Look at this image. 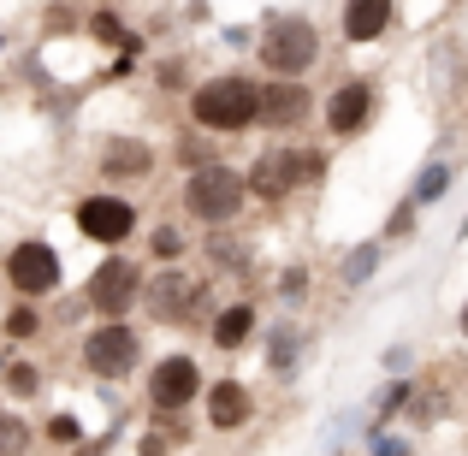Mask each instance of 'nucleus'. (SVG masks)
<instances>
[{
	"label": "nucleus",
	"instance_id": "1",
	"mask_svg": "<svg viewBox=\"0 0 468 456\" xmlns=\"http://www.w3.org/2000/svg\"><path fill=\"white\" fill-rule=\"evenodd\" d=\"M190 125L207 137H243V131L261 125V83L243 78V71H214L190 90Z\"/></svg>",
	"mask_w": 468,
	"mask_h": 456
},
{
	"label": "nucleus",
	"instance_id": "2",
	"mask_svg": "<svg viewBox=\"0 0 468 456\" xmlns=\"http://www.w3.org/2000/svg\"><path fill=\"white\" fill-rule=\"evenodd\" d=\"M178 207H184V219H196V226H207V231L238 226V214L250 207V178H243L238 166H226V160L196 166V172H184Z\"/></svg>",
	"mask_w": 468,
	"mask_h": 456
},
{
	"label": "nucleus",
	"instance_id": "3",
	"mask_svg": "<svg viewBox=\"0 0 468 456\" xmlns=\"http://www.w3.org/2000/svg\"><path fill=\"white\" fill-rule=\"evenodd\" d=\"M255 59H261L267 78H309L320 66V24L309 12H267Z\"/></svg>",
	"mask_w": 468,
	"mask_h": 456
},
{
	"label": "nucleus",
	"instance_id": "4",
	"mask_svg": "<svg viewBox=\"0 0 468 456\" xmlns=\"http://www.w3.org/2000/svg\"><path fill=\"white\" fill-rule=\"evenodd\" d=\"M250 196L255 202H291L297 190H309V184L326 178V154L320 149H297V143H273V149H261L250 160Z\"/></svg>",
	"mask_w": 468,
	"mask_h": 456
},
{
	"label": "nucleus",
	"instance_id": "5",
	"mask_svg": "<svg viewBox=\"0 0 468 456\" xmlns=\"http://www.w3.org/2000/svg\"><path fill=\"white\" fill-rule=\"evenodd\" d=\"M143 285H149V273H143L137 255L107 249L101 261H95V273L83 279V302H90L101 320H125L131 308H143Z\"/></svg>",
	"mask_w": 468,
	"mask_h": 456
},
{
	"label": "nucleus",
	"instance_id": "6",
	"mask_svg": "<svg viewBox=\"0 0 468 456\" xmlns=\"http://www.w3.org/2000/svg\"><path fill=\"white\" fill-rule=\"evenodd\" d=\"M71 226H78V238L95 243V249H125L143 231V214H137V202L119 196V190H90V196L71 202Z\"/></svg>",
	"mask_w": 468,
	"mask_h": 456
},
{
	"label": "nucleus",
	"instance_id": "7",
	"mask_svg": "<svg viewBox=\"0 0 468 456\" xmlns=\"http://www.w3.org/2000/svg\"><path fill=\"white\" fill-rule=\"evenodd\" d=\"M143 314L160 320V326H196L207 314V285L190 279L184 267H160V273H149V285H143Z\"/></svg>",
	"mask_w": 468,
	"mask_h": 456
},
{
	"label": "nucleus",
	"instance_id": "8",
	"mask_svg": "<svg viewBox=\"0 0 468 456\" xmlns=\"http://www.w3.org/2000/svg\"><path fill=\"white\" fill-rule=\"evenodd\" d=\"M202 391H207V374H202V362H196L190 350H166L160 362H149V374H143V398H149L154 415L190 409Z\"/></svg>",
	"mask_w": 468,
	"mask_h": 456
},
{
	"label": "nucleus",
	"instance_id": "9",
	"mask_svg": "<svg viewBox=\"0 0 468 456\" xmlns=\"http://www.w3.org/2000/svg\"><path fill=\"white\" fill-rule=\"evenodd\" d=\"M0 279L12 285V297L42 302V297H54V291H59L66 267H59V249H54L48 238H24V243H12V249H6V261H0Z\"/></svg>",
	"mask_w": 468,
	"mask_h": 456
},
{
	"label": "nucleus",
	"instance_id": "10",
	"mask_svg": "<svg viewBox=\"0 0 468 456\" xmlns=\"http://www.w3.org/2000/svg\"><path fill=\"white\" fill-rule=\"evenodd\" d=\"M78 355L95 379H125V374H137V362H143V338H137L131 320H95V326L83 332Z\"/></svg>",
	"mask_w": 468,
	"mask_h": 456
},
{
	"label": "nucleus",
	"instance_id": "11",
	"mask_svg": "<svg viewBox=\"0 0 468 456\" xmlns=\"http://www.w3.org/2000/svg\"><path fill=\"white\" fill-rule=\"evenodd\" d=\"M374 113H379V83L374 78H344V83H332V95L320 101V125H326L332 143L362 137V131L374 125Z\"/></svg>",
	"mask_w": 468,
	"mask_h": 456
},
{
	"label": "nucleus",
	"instance_id": "12",
	"mask_svg": "<svg viewBox=\"0 0 468 456\" xmlns=\"http://www.w3.org/2000/svg\"><path fill=\"white\" fill-rule=\"evenodd\" d=\"M314 95H309V83L303 78H267L261 83V125L267 131H279V137H285V131H303L314 119Z\"/></svg>",
	"mask_w": 468,
	"mask_h": 456
},
{
	"label": "nucleus",
	"instance_id": "13",
	"mask_svg": "<svg viewBox=\"0 0 468 456\" xmlns=\"http://www.w3.org/2000/svg\"><path fill=\"white\" fill-rule=\"evenodd\" d=\"M398 30V0H344L338 12V36L350 48H374Z\"/></svg>",
	"mask_w": 468,
	"mask_h": 456
},
{
	"label": "nucleus",
	"instance_id": "14",
	"mask_svg": "<svg viewBox=\"0 0 468 456\" xmlns=\"http://www.w3.org/2000/svg\"><path fill=\"white\" fill-rule=\"evenodd\" d=\"M202 409H207V427H214V433H243V427L255 421V391L243 386V379H207Z\"/></svg>",
	"mask_w": 468,
	"mask_h": 456
},
{
	"label": "nucleus",
	"instance_id": "15",
	"mask_svg": "<svg viewBox=\"0 0 468 456\" xmlns=\"http://www.w3.org/2000/svg\"><path fill=\"white\" fill-rule=\"evenodd\" d=\"M154 160H160L154 143H143V137H107L101 154H95V172L113 178V184H131V178H149Z\"/></svg>",
	"mask_w": 468,
	"mask_h": 456
},
{
	"label": "nucleus",
	"instance_id": "16",
	"mask_svg": "<svg viewBox=\"0 0 468 456\" xmlns=\"http://www.w3.org/2000/svg\"><path fill=\"white\" fill-rule=\"evenodd\" d=\"M255 326H261V314H255L250 297H231L226 308H214V320H207V344H214L219 355L243 350V344L255 338Z\"/></svg>",
	"mask_w": 468,
	"mask_h": 456
},
{
	"label": "nucleus",
	"instance_id": "17",
	"mask_svg": "<svg viewBox=\"0 0 468 456\" xmlns=\"http://www.w3.org/2000/svg\"><path fill=\"white\" fill-rule=\"evenodd\" d=\"M386 249H391L386 238H374V243H356V249L338 261V285H344V291H362L367 279H374L379 267H386Z\"/></svg>",
	"mask_w": 468,
	"mask_h": 456
},
{
	"label": "nucleus",
	"instance_id": "18",
	"mask_svg": "<svg viewBox=\"0 0 468 456\" xmlns=\"http://www.w3.org/2000/svg\"><path fill=\"white\" fill-rule=\"evenodd\" d=\"M451 178H457V166H451L445 154H427V166L415 172V184H410V202L421 207H433V202H445V190H451Z\"/></svg>",
	"mask_w": 468,
	"mask_h": 456
},
{
	"label": "nucleus",
	"instance_id": "19",
	"mask_svg": "<svg viewBox=\"0 0 468 456\" xmlns=\"http://www.w3.org/2000/svg\"><path fill=\"white\" fill-rule=\"evenodd\" d=\"M297 362H303V332L291 326V320H279V326L267 332V367H273V374H291Z\"/></svg>",
	"mask_w": 468,
	"mask_h": 456
},
{
	"label": "nucleus",
	"instance_id": "20",
	"mask_svg": "<svg viewBox=\"0 0 468 456\" xmlns=\"http://www.w3.org/2000/svg\"><path fill=\"white\" fill-rule=\"evenodd\" d=\"M207 261L214 267H238V273H250V261H255V243H243V238H231L226 226L207 238Z\"/></svg>",
	"mask_w": 468,
	"mask_h": 456
},
{
	"label": "nucleus",
	"instance_id": "21",
	"mask_svg": "<svg viewBox=\"0 0 468 456\" xmlns=\"http://www.w3.org/2000/svg\"><path fill=\"white\" fill-rule=\"evenodd\" d=\"M410 398H415V379L391 374L386 386H379V398H374V427H386L391 415H403V409H410Z\"/></svg>",
	"mask_w": 468,
	"mask_h": 456
},
{
	"label": "nucleus",
	"instance_id": "22",
	"mask_svg": "<svg viewBox=\"0 0 468 456\" xmlns=\"http://www.w3.org/2000/svg\"><path fill=\"white\" fill-rule=\"evenodd\" d=\"M0 332H6L12 344H30L36 332H42V308L30 297H18V308H6V320H0Z\"/></svg>",
	"mask_w": 468,
	"mask_h": 456
},
{
	"label": "nucleus",
	"instance_id": "23",
	"mask_svg": "<svg viewBox=\"0 0 468 456\" xmlns=\"http://www.w3.org/2000/svg\"><path fill=\"white\" fill-rule=\"evenodd\" d=\"M149 255H154L160 267H178L184 255H190V238H184L178 226H154V231H149Z\"/></svg>",
	"mask_w": 468,
	"mask_h": 456
},
{
	"label": "nucleus",
	"instance_id": "24",
	"mask_svg": "<svg viewBox=\"0 0 468 456\" xmlns=\"http://www.w3.org/2000/svg\"><path fill=\"white\" fill-rule=\"evenodd\" d=\"M0 379H6V391H12L18 403L42 398V367H36V362H6V374H0Z\"/></svg>",
	"mask_w": 468,
	"mask_h": 456
},
{
	"label": "nucleus",
	"instance_id": "25",
	"mask_svg": "<svg viewBox=\"0 0 468 456\" xmlns=\"http://www.w3.org/2000/svg\"><path fill=\"white\" fill-rule=\"evenodd\" d=\"M172 160H178V166L184 172H196V166H214V143H207V137H190V131H184V137L178 143H172Z\"/></svg>",
	"mask_w": 468,
	"mask_h": 456
},
{
	"label": "nucleus",
	"instance_id": "26",
	"mask_svg": "<svg viewBox=\"0 0 468 456\" xmlns=\"http://www.w3.org/2000/svg\"><path fill=\"white\" fill-rule=\"evenodd\" d=\"M90 36H95V42H113V48H125V18H119V6H95L90 12Z\"/></svg>",
	"mask_w": 468,
	"mask_h": 456
},
{
	"label": "nucleus",
	"instance_id": "27",
	"mask_svg": "<svg viewBox=\"0 0 468 456\" xmlns=\"http://www.w3.org/2000/svg\"><path fill=\"white\" fill-rule=\"evenodd\" d=\"M279 302H285V308L309 302V267H303V261H291L285 273H279Z\"/></svg>",
	"mask_w": 468,
	"mask_h": 456
},
{
	"label": "nucleus",
	"instance_id": "28",
	"mask_svg": "<svg viewBox=\"0 0 468 456\" xmlns=\"http://www.w3.org/2000/svg\"><path fill=\"white\" fill-rule=\"evenodd\" d=\"M42 439H48V445H59V451H78V445H83V427H78V415H48Z\"/></svg>",
	"mask_w": 468,
	"mask_h": 456
},
{
	"label": "nucleus",
	"instance_id": "29",
	"mask_svg": "<svg viewBox=\"0 0 468 456\" xmlns=\"http://www.w3.org/2000/svg\"><path fill=\"white\" fill-rule=\"evenodd\" d=\"M36 439H30V427L18 421V415H0V456H24Z\"/></svg>",
	"mask_w": 468,
	"mask_h": 456
},
{
	"label": "nucleus",
	"instance_id": "30",
	"mask_svg": "<svg viewBox=\"0 0 468 456\" xmlns=\"http://www.w3.org/2000/svg\"><path fill=\"white\" fill-rule=\"evenodd\" d=\"M415 214H421V207H415V202H410V196H403V202H398V207H391V219H386V226H379V238H386V243H398V238H410V231H415Z\"/></svg>",
	"mask_w": 468,
	"mask_h": 456
},
{
	"label": "nucleus",
	"instance_id": "31",
	"mask_svg": "<svg viewBox=\"0 0 468 456\" xmlns=\"http://www.w3.org/2000/svg\"><path fill=\"white\" fill-rule=\"evenodd\" d=\"M367 456H415V451H410V439L386 433V427H367Z\"/></svg>",
	"mask_w": 468,
	"mask_h": 456
},
{
	"label": "nucleus",
	"instance_id": "32",
	"mask_svg": "<svg viewBox=\"0 0 468 456\" xmlns=\"http://www.w3.org/2000/svg\"><path fill=\"white\" fill-rule=\"evenodd\" d=\"M356 421H362V409H344V415H338V421H332V427H326V445H332V451H338V445H344V433H350V427H356Z\"/></svg>",
	"mask_w": 468,
	"mask_h": 456
},
{
	"label": "nucleus",
	"instance_id": "33",
	"mask_svg": "<svg viewBox=\"0 0 468 456\" xmlns=\"http://www.w3.org/2000/svg\"><path fill=\"white\" fill-rule=\"evenodd\" d=\"M410 362H415L410 344H391V350H386V374H410Z\"/></svg>",
	"mask_w": 468,
	"mask_h": 456
},
{
	"label": "nucleus",
	"instance_id": "34",
	"mask_svg": "<svg viewBox=\"0 0 468 456\" xmlns=\"http://www.w3.org/2000/svg\"><path fill=\"white\" fill-rule=\"evenodd\" d=\"M219 36H226V48H250V42H261V30H243V24H226Z\"/></svg>",
	"mask_w": 468,
	"mask_h": 456
},
{
	"label": "nucleus",
	"instance_id": "35",
	"mask_svg": "<svg viewBox=\"0 0 468 456\" xmlns=\"http://www.w3.org/2000/svg\"><path fill=\"white\" fill-rule=\"evenodd\" d=\"M160 83H166V90H178V83H184V66H178V54H172L166 66H160Z\"/></svg>",
	"mask_w": 468,
	"mask_h": 456
},
{
	"label": "nucleus",
	"instance_id": "36",
	"mask_svg": "<svg viewBox=\"0 0 468 456\" xmlns=\"http://www.w3.org/2000/svg\"><path fill=\"white\" fill-rule=\"evenodd\" d=\"M78 456H107V439H90V445H78Z\"/></svg>",
	"mask_w": 468,
	"mask_h": 456
},
{
	"label": "nucleus",
	"instance_id": "37",
	"mask_svg": "<svg viewBox=\"0 0 468 456\" xmlns=\"http://www.w3.org/2000/svg\"><path fill=\"white\" fill-rule=\"evenodd\" d=\"M457 332H463V338H468V302H463V314H457Z\"/></svg>",
	"mask_w": 468,
	"mask_h": 456
},
{
	"label": "nucleus",
	"instance_id": "38",
	"mask_svg": "<svg viewBox=\"0 0 468 456\" xmlns=\"http://www.w3.org/2000/svg\"><path fill=\"white\" fill-rule=\"evenodd\" d=\"M0 54H6V36H0Z\"/></svg>",
	"mask_w": 468,
	"mask_h": 456
}]
</instances>
